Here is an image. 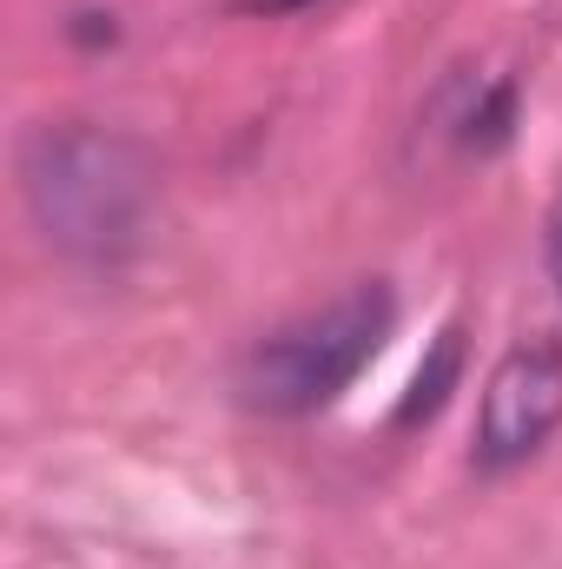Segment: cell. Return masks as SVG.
<instances>
[{"label": "cell", "mask_w": 562, "mask_h": 569, "mask_svg": "<svg viewBox=\"0 0 562 569\" xmlns=\"http://www.w3.org/2000/svg\"><path fill=\"white\" fill-rule=\"evenodd\" d=\"M20 192L40 232L73 259H120L152 226L159 172L133 140L100 127H40L20 146Z\"/></svg>", "instance_id": "1"}, {"label": "cell", "mask_w": 562, "mask_h": 569, "mask_svg": "<svg viewBox=\"0 0 562 569\" xmlns=\"http://www.w3.org/2000/svg\"><path fill=\"white\" fill-rule=\"evenodd\" d=\"M391 325H398L391 284L358 279L331 305H318V311L291 318L284 331L259 338L245 371H239V391H245V405H259L272 418H311L338 391H351V378L384 351Z\"/></svg>", "instance_id": "2"}, {"label": "cell", "mask_w": 562, "mask_h": 569, "mask_svg": "<svg viewBox=\"0 0 562 569\" xmlns=\"http://www.w3.org/2000/svg\"><path fill=\"white\" fill-rule=\"evenodd\" d=\"M556 425H562V345L556 338H523L483 378L476 463L483 470H516L556 437Z\"/></svg>", "instance_id": "3"}, {"label": "cell", "mask_w": 562, "mask_h": 569, "mask_svg": "<svg viewBox=\"0 0 562 569\" xmlns=\"http://www.w3.org/2000/svg\"><path fill=\"white\" fill-rule=\"evenodd\" d=\"M543 252H550V279H556V298H562V206L550 212V239H543Z\"/></svg>", "instance_id": "5"}, {"label": "cell", "mask_w": 562, "mask_h": 569, "mask_svg": "<svg viewBox=\"0 0 562 569\" xmlns=\"http://www.w3.org/2000/svg\"><path fill=\"white\" fill-rule=\"evenodd\" d=\"M450 378H456V331H443V345H436V365H430V371H418V391L404 398V411H398V418H404V425L430 418V411L443 405V385H450Z\"/></svg>", "instance_id": "4"}]
</instances>
